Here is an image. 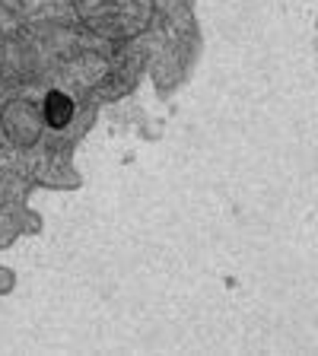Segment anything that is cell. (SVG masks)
<instances>
[{
    "instance_id": "6da1fadb",
    "label": "cell",
    "mask_w": 318,
    "mask_h": 356,
    "mask_svg": "<svg viewBox=\"0 0 318 356\" xmlns=\"http://www.w3.org/2000/svg\"><path fill=\"white\" fill-rule=\"evenodd\" d=\"M74 118V102L61 92H51V96L45 99V121L51 127H64L67 121Z\"/></svg>"
}]
</instances>
